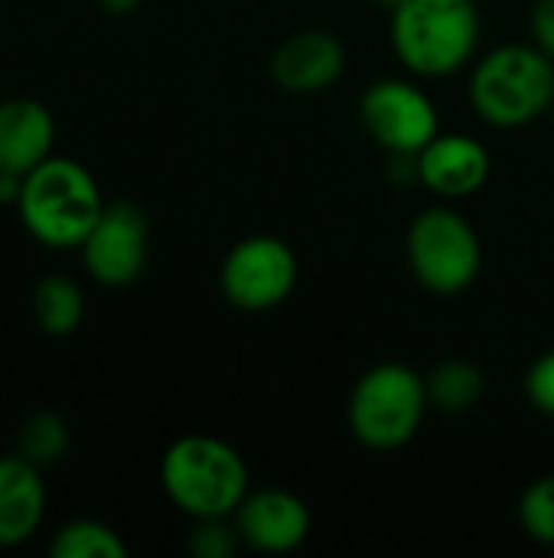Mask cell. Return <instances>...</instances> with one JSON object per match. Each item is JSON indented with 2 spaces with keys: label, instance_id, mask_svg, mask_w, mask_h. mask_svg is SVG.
<instances>
[{
  "label": "cell",
  "instance_id": "8",
  "mask_svg": "<svg viewBox=\"0 0 554 558\" xmlns=\"http://www.w3.org/2000/svg\"><path fill=\"white\" fill-rule=\"evenodd\" d=\"M297 255L278 235H248L222 262L219 288L238 311L261 314L281 307L297 284Z\"/></svg>",
  "mask_w": 554,
  "mask_h": 558
},
{
  "label": "cell",
  "instance_id": "24",
  "mask_svg": "<svg viewBox=\"0 0 554 558\" xmlns=\"http://www.w3.org/2000/svg\"><path fill=\"white\" fill-rule=\"evenodd\" d=\"M372 3H379V7H389V10H395V7H398L402 0H372Z\"/></svg>",
  "mask_w": 554,
  "mask_h": 558
},
{
  "label": "cell",
  "instance_id": "1",
  "mask_svg": "<svg viewBox=\"0 0 554 558\" xmlns=\"http://www.w3.org/2000/svg\"><path fill=\"white\" fill-rule=\"evenodd\" d=\"M160 487L189 520H232L251 490V474L229 441L183 435L160 458Z\"/></svg>",
  "mask_w": 554,
  "mask_h": 558
},
{
  "label": "cell",
  "instance_id": "18",
  "mask_svg": "<svg viewBox=\"0 0 554 558\" xmlns=\"http://www.w3.org/2000/svg\"><path fill=\"white\" fill-rule=\"evenodd\" d=\"M69 445H72L69 422L56 412H33L16 432V454L36 464L39 471L62 461Z\"/></svg>",
  "mask_w": 554,
  "mask_h": 558
},
{
  "label": "cell",
  "instance_id": "12",
  "mask_svg": "<svg viewBox=\"0 0 554 558\" xmlns=\"http://www.w3.org/2000/svg\"><path fill=\"white\" fill-rule=\"evenodd\" d=\"M346 72V46L330 29L291 33L271 56V78L287 95H320Z\"/></svg>",
  "mask_w": 554,
  "mask_h": 558
},
{
  "label": "cell",
  "instance_id": "16",
  "mask_svg": "<svg viewBox=\"0 0 554 558\" xmlns=\"http://www.w3.org/2000/svg\"><path fill=\"white\" fill-rule=\"evenodd\" d=\"M428 399L434 409L460 415L480 405L483 392H487V376L480 366L467 363V360H444L438 363L428 376Z\"/></svg>",
  "mask_w": 554,
  "mask_h": 558
},
{
  "label": "cell",
  "instance_id": "4",
  "mask_svg": "<svg viewBox=\"0 0 554 558\" xmlns=\"http://www.w3.org/2000/svg\"><path fill=\"white\" fill-rule=\"evenodd\" d=\"M554 101V59L535 43H506L477 59L470 72V105L490 128L516 131Z\"/></svg>",
  "mask_w": 554,
  "mask_h": 558
},
{
  "label": "cell",
  "instance_id": "14",
  "mask_svg": "<svg viewBox=\"0 0 554 558\" xmlns=\"http://www.w3.org/2000/svg\"><path fill=\"white\" fill-rule=\"evenodd\" d=\"M46 517V484L20 454L0 458V549L29 543Z\"/></svg>",
  "mask_w": 554,
  "mask_h": 558
},
{
  "label": "cell",
  "instance_id": "13",
  "mask_svg": "<svg viewBox=\"0 0 554 558\" xmlns=\"http://www.w3.org/2000/svg\"><path fill=\"white\" fill-rule=\"evenodd\" d=\"M56 147L52 111L36 98L0 101V173L26 177Z\"/></svg>",
  "mask_w": 554,
  "mask_h": 558
},
{
  "label": "cell",
  "instance_id": "5",
  "mask_svg": "<svg viewBox=\"0 0 554 558\" xmlns=\"http://www.w3.org/2000/svg\"><path fill=\"white\" fill-rule=\"evenodd\" d=\"M428 409V383L418 369L405 363H379L356 379L346 418L362 448L398 451L418 435Z\"/></svg>",
  "mask_w": 554,
  "mask_h": 558
},
{
  "label": "cell",
  "instance_id": "22",
  "mask_svg": "<svg viewBox=\"0 0 554 558\" xmlns=\"http://www.w3.org/2000/svg\"><path fill=\"white\" fill-rule=\"evenodd\" d=\"M532 43L554 59V0H535L529 13Z\"/></svg>",
  "mask_w": 554,
  "mask_h": 558
},
{
  "label": "cell",
  "instance_id": "11",
  "mask_svg": "<svg viewBox=\"0 0 554 558\" xmlns=\"http://www.w3.org/2000/svg\"><path fill=\"white\" fill-rule=\"evenodd\" d=\"M415 170L424 190H431L444 203H457L487 186L493 160H490V150L473 134L441 131L415 157Z\"/></svg>",
  "mask_w": 554,
  "mask_h": 558
},
{
  "label": "cell",
  "instance_id": "6",
  "mask_svg": "<svg viewBox=\"0 0 554 558\" xmlns=\"http://www.w3.org/2000/svg\"><path fill=\"white\" fill-rule=\"evenodd\" d=\"M405 255L415 281L441 298L467 291L483 268V245L477 229L451 203L421 209L405 235Z\"/></svg>",
  "mask_w": 554,
  "mask_h": 558
},
{
  "label": "cell",
  "instance_id": "3",
  "mask_svg": "<svg viewBox=\"0 0 554 558\" xmlns=\"http://www.w3.org/2000/svg\"><path fill=\"white\" fill-rule=\"evenodd\" d=\"M477 0H402L392 10V49L421 78L460 72L480 46Z\"/></svg>",
  "mask_w": 554,
  "mask_h": 558
},
{
  "label": "cell",
  "instance_id": "10",
  "mask_svg": "<svg viewBox=\"0 0 554 558\" xmlns=\"http://www.w3.org/2000/svg\"><path fill=\"white\" fill-rule=\"evenodd\" d=\"M232 523L238 530L242 546L264 556L297 553L313 530L310 507L297 494L281 487L248 490V497L232 513Z\"/></svg>",
  "mask_w": 554,
  "mask_h": 558
},
{
  "label": "cell",
  "instance_id": "17",
  "mask_svg": "<svg viewBox=\"0 0 554 558\" xmlns=\"http://www.w3.org/2000/svg\"><path fill=\"white\" fill-rule=\"evenodd\" d=\"M52 558H127L121 533L101 520H72L56 530L49 543Z\"/></svg>",
  "mask_w": 554,
  "mask_h": 558
},
{
  "label": "cell",
  "instance_id": "15",
  "mask_svg": "<svg viewBox=\"0 0 554 558\" xmlns=\"http://www.w3.org/2000/svg\"><path fill=\"white\" fill-rule=\"evenodd\" d=\"M85 294L72 278L52 275L33 288V320L49 337H69L82 327Z\"/></svg>",
  "mask_w": 554,
  "mask_h": 558
},
{
  "label": "cell",
  "instance_id": "19",
  "mask_svg": "<svg viewBox=\"0 0 554 558\" xmlns=\"http://www.w3.org/2000/svg\"><path fill=\"white\" fill-rule=\"evenodd\" d=\"M519 526L532 543L554 546V474L526 487L519 497Z\"/></svg>",
  "mask_w": 554,
  "mask_h": 558
},
{
  "label": "cell",
  "instance_id": "7",
  "mask_svg": "<svg viewBox=\"0 0 554 558\" xmlns=\"http://www.w3.org/2000/svg\"><path fill=\"white\" fill-rule=\"evenodd\" d=\"M366 134L392 157H418L438 134L441 118L431 95L411 78H379L359 98Z\"/></svg>",
  "mask_w": 554,
  "mask_h": 558
},
{
  "label": "cell",
  "instance_id": "21",
  "mask_svg": "<svg viewBox=\"0 0 554 558\" xmlns=\"http://www.w3.org/2000/svg\"><path fill=\"white\" fill-rule=\"evenodd\" d=\"M526 396L532 402V409H539L542 415L554 418V350L542 353L529 373H526Z\"/></svg>",
  "mask_w": 554,
  "mask_h": 558
},
{
  "label": "cell",
  "instance_id": "25",
  "mask_svg": "<svg viewBox=\"0 0 554 558\" xmlns=\"http://www.w3.org/2000/svg\"><path fill=\"white\" fill-rule=\"evenodd\" d=\"M549 114H552V118H554V101H552V108H549Z\"/></svg>",
  "mask_w": 554,
  "mask_h": 558
},
{
  "label": "cell",
  "instance_id": "20",
  "mask_svg": "<svg viewBox=\"0 0 554 558\" xmlns=\"http://www.w3.org/2000/svg\"><path fill=\"white\" fill-rule=\"evenodd\" d=\"M238 530L229 520H196L189 553L196 558H232L238 549Z\"/></svg>",
  "mask_w": 554,
  "mask_h": 558
},
{
  "label": "cell",
  "instance_id": "9",
  "mask_svg": "<svg viewBox=\"0 0 554 558\" xmlns=\"http://www.w3.org/2000/svg\"><path fill=\"white\" fill-rule=\"evenodd\" d=\"M85 271L104 288L134 284L150 255V226L140 206L134 203H108L78 245Z\"/></svg>",
  "mask_w": 554,
  "mask_h": 558
},
{
  "label": "cell",
  "instance_id": "2",
  "mask_svg": "<svg viewBox=\"0 0 554 558\" xmlns=\"http://www.w3.org/2000/svg\"><path fill=\"white\" fill-rule=\"evenodd\" d=\"M101 186L91 170L72 157H46L23 177V190L16 199L23 229L46 248L65 252L78 248L101 209Z\"/></svg>",
  "mask_w": 554,
  "mask_h": 558
},
{
  "label": "cell",
  "instance_id": "23",
  "mask_svg": "<svg viewBox=\"0 0 554 558\" xmlns=\"http://www.w3.org/2000/svg\"><path fill=\"white\" fill-rule=\"evenodd\" d=\"M140 3H144V0H98V7H101L104 13H111V16H127V13H134Z\"/></svg>",
  "mask_w": 554,
  "mask_h": 558
}]
</instances>
